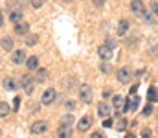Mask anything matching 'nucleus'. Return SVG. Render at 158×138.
Returning <instances> with one entry per match:
<instances>
[{
  "label": "nucleus",
  "mask_w": 158,
  "mask_h": 138,
  "mask_svg": "<svg viewBox=\"0 0 158 138\" xmlns=\"http://www.w3.org/2000/svg\"><path fill=\"white\" fill-rule=\"evenodd\" d=\"M140 105V96L138 94H129V98H125V105H123V112H132L136 111Z\"/></svg>",
  "instance_id": "nucleus-1"
},
{
  "label": "nucleus",
  "mask_w": 158,
  "mask_h": 138,
  "mask_svg": "<svg viewBox=\"0 0 158 138\" xmlns=\"http://www.w3.org/2000/svg\"><path fill=\"white\" fill-rule=\"evenodd\" d=\"M20 87L24 89V92L30 96V94H33V89H35V77L31 76V74H24L22 77H20Z\"/></svg>",
  "instance_id": "nucleus-2"
},
{
  "label": "nucleus",
  "mask_w": 158,
  "mask_h": 138,
  "mask_svg": "<svg viewBox=\"0 0 158 138\" xmlns=\"http://www.w3.org/2000/svg\"><path fill=\"white\" fill-rule=\"evenodd\" d=\"M77 92H79V99L83 103H90L92 101V87L90 85H81L77 89Z\"/></svg>",
  "instance_id": "nucleus-3"
},
{
  "label": "nucleus",
  "mask_w": 158,
  "mask_h": 138,
  "mask_svg": "<svg viewBox=\"0 0 158 138\" xmlns=\"http://www.w3.org/2000/svg\"><path fill=\"white\" fill-rule=\"evenodd\" d=\"M123 105H125V98L123 96H114L112 98V112L116 116H121L123 114Z\"/></svg>",
  "instance_id": "nucleus-4"
},
{
  "label": "nucleus",
  "mask_w": 158,
  "mask_h": 138,
  "mask_svg": "<svg viewBox=\"0 0 158 138\" xmlns=\"http://www.w3.org/2000/svg\"><path fill=\"white\" fill-rule=\"evenodd\" d=\"M55 98H57L55 89H46V90L42 92V96H40V103L42 105H52L55 101Z\"/></svg>",
  "instance_id": "nucleus-5"
},
{
  "label": "nucleus",
  "mask_w": 158,
  "mask_h": 138,
  "mask_svg": "<svg viewBox=\"0 0 158 138\" xmlns=\"http://www.w3.org/2000/svg\"><path fill=\"white\" fill-rule=\"evenodd\" d=\"M116 77H118L119 83H123V85H127L131 79H132V74H131V68H127V66H123V68H119L118 74H116Z\"/></svg>",
  "instance_id": "nucleus-6"
},
{
  "label": "nucleus",
  "mask_w": 158,
  "mask_h": 138,
  "mask_svg": "<svg viewBox=\"0 0 158 138\" xmlns=\"http://www.w3.org/2000/svg\"><path fill=\"white\" fill-rule=\"evenodd\" d=\"M48 122H44V120H39V122H35L33 125H31V133L33 135H44L46 131H48Z\"/></svg>",
  "instance_id": "nucleus-7"
},
{
  "label": "nucleus",
  "mask_w": 158,
  "mask_h": 138,
  "mask_svg": "<svg viewBox=\"0 0 158 138\" xmlns=\"http://www.w3.org/2000/svg\"><path fill=\"white\" fill-rule=\"evenodd\" d=\"M98 114H99L101 118H110V114H112V107H110L109 103L101 101V103H98Z\"/></svg>",
  "instance_id": "nucleus-8"
},
{
  "label": "nucleus",
  "mask_w": 158,
  "mask_h": 138,
  "mask_svg": "<svg viewBox=\"0 0 158 138\" xmlns=\"http://www.w3.org/2000/svg\"><path fill=\"white\" fill-rule=\"evenodd\" d=\"M90 127H92V118H90V116H83V118H79V122H77L79 133H85V131H88Z\"/></svg>",
  "instance_id": "nucleus-9"
},
{
  "label": "nucleus",
  "mask_w": 158,
  "mask_h": 138,
  "mask_svg": "<svg viewBox=\"0 0 158 138\" xmlns=\"http://www.w3.org/2000/svg\"><path fill=\"white\" fill-rule=\"evenodd\" d=\"M26 52L24 50H15L13 52V55H11V61H13V65H22V63H26Z\"/></svg>",
  "instance_id": "nucleus-10"
},
{
  "label": "nucleus",
  "mask_w": 158,
  "mask_h": 138,
  "mask_svg": "<svg viewBox=\"0 0 158 138\" xmlns=\"http://www.w3.org/2000/svg\"><path fill=\"white\" fill-rule=\"evenodd\" d=\"M131 11H132L134 15H143V13H145L143 2H142V0H131Z\"/></svg>",
  "instance_id": "nucleus-11"
},
{
  "label": "nucleus",
  "mask_w": 158,
  "mask_h": 138,
  "mask_svg": "<svg viewBox=\"0 0 158 138\" xmlns=\"http://www.w3.org/2000/svg\"><path fill=\"white\" fill-rule=\"evenodd\" d=\"M15 33H17V35H28V33H30V24L24 22V20L17 22V24H15Z\"/></svg>",
  "instance_id": "nucleus-12"
},
{
  "label": "nucleus",
  "mask_w": 158,
  "mask_h": 138,
  "mask_svg": "<svg viewBox=\"0 0 158 138\" xmlns=\"http://www.w3.org/2000/svg\"><path fill=\"white\" fill-rule=\"evenodd\" d=\"M98 55H99L103 61H109V59L112 57V50H110L107 44H101L99 48H98Z\"/></svg>",
  "instance_id": "nucleus-13"
},
{
  "label": "nucleus",
  "mask_w": 158,
  "mask_h": 138,
  "mask_svg": "<svg viewBox=\"0 0 158 138\" xmlns=\"http://www.w3.org/2000/svg\"><path fill=\"white\" fill-rule=\"evenodd\" d=\"M2 87H4L6 90H17V89H19V83H17L13 77H6V79L2 81Z\"/></svg>",
  "instance_id": "nucleus-14"
},
{
  "label": "nucleus",
  "mask_w": 158,
  "mask_h": 138,
  "mask_svg": "<svg viewBox=\"0 0 158 138\" xmlns=\"http://www.w3.org/2000/svg\"><path fill=\"white\" fill-rule=\"evenodd\" d=\"M57 136L59 138H70L72 136V127H70V125H59Z\"/></svg>",
  "instance_id": "nucleus-15"
},
{
  "label": "nucleus",
  "mask_w": 158,
  "mask_h": 138,
  "mask_svg": "<svg viewBox=\"0 0 158 138\" xmlns=\"http://www.w3.org/2000/svg\"><path fill=\"white\" fill-rule=\"evenodd\" d=\"M26 66H28V70H37L39 68V57L37 55H31V57H28L26 59Z\"/></svg>",
  "instance_id": "nucleus-16"
},
{
  "label": "nucleus",
  "mask_w": 158,
  "mask_h": 138,
  "mask_svg": "<svg viewBox=\"0 0 158 138\" xmlns=\"http://www.w3.org/2000/svg\"><path fill=\"white\" fill-rule=\"evenodd\" d=\"M33 77H35V81H37V83H42V81H46V79H48V70H46V68H37Z\"/></svg>",
  "instance_id": "nucleus-17"
},
{
  "label": "nucleus",
  "mask_w": 158,
  "mask_h": 138,
  "mask_svg": "<svg viewBox=\"0 0 158 138\" xmlns=\"http://www.w3.org/2000/svg\"><path fill=\"white\" fill-rule=\"evenodd\" d=\"M13 39L11 37H2L0 39V46H2V50H6V52H11L13 50Z\"/></svg>",
  "instance_id": "nucleus-18"
},
{
  "label": "nucleus",
  "mask_w": 158,
  "mask_h": 138,
  "mask_svg": "<svg viewBox=\"0 0 158 138\" xmlns=\"http://www.w3.org/2000/svg\"><path fill=\"white\" fill-rule=\"evenodd\" d=\"M9 20H11L13 24L20 22V20H22V11H19V9H11V11H9Z\"/></svg>",
  "instance_id": "nucleus-19"
},
{
  "label": "nucleus",
  "mask_w": 158,
  "mask_h": 138,
  "mask_svg": "<svg viewBox=\"0 0 158 138\" xmlns=\"http://www.w3.org/2000/svg\"><path fill=\"white\" fill-rule=\"evenodd\" d=\"M9 112H11L9 105H7L6 101H0V118H7V116H9Z\"/></svg>",
  "instance_id": "nucleus-20"
},
{
  "label": "nucleus",
  "mask_w": 158,
  "mask_h": 138,
  "mask_svg": "<svg viewBox=\"0 0 158 138\" xmlns=\"http://www.w3.org/2000/svg\"><path fill=\"white\" fill-rule=\"evenodd\" d=\"M129 31V22L127 20H119L118 22V35H127Z\"/></svg>",
  "instance_id": "nucleus-21"
},
{
  "label": "nucleus",
  "mask_w": 158,
  "mask_h": 138,
  "mask_svg": "<svg viewBox=\"0 0 158 138\" xmlns=\"http://www.w3.org/2000/svg\"><path fill=\"white\" fill-rule=\"evenodd\" d=\"M37 43H39V35H35V33L26 35V46H35Z\"/></svg>",
  "instance_id": "nucleus-22"
},
{
  "label": "nucleus",
  "mask_w": 158,
  "mask_h": 138,
  "mask_svg": "<svg viewBox=\"0 0 158 138\" xmlns=\"http://www.w3.org/2000/svg\"><path fill=\"white\" fill-rule=\"evenodd\" d=\"M99 68H101V72H103V74H112V72H114V66H112L110 63H107V61H105V63H101V66H99Z\"/></svg>",
  "instance_id": "nucleus-23"
},
{
  "label": "nucleus",
  "mask_w": 158,
  "mask_h": 138,
  "mask_svg": "<svg viewBox=\"0 0 158 138\" xmlns=\"http://www.w3.org/2000/svg\"><path fill=\"white\" fill-rule=\"evenodd\" d=\"M147 98H149V101H151V103H155V101L158 99V92H156L155 87H151V89L147 90Z\"/></svg>",
  "instance_id": "nucleus-24"
},
{
  "label": "nucleus",
  "mask_w": 158,
  "mask_h": 138,
  "mask_svg": "<svg viewBox=\"0 0 158 138\" xmlns=\"http://www.w3.org/2000/svg\"><path fill=\"white\" fill-rule=\"evenodd\" d=\"M72 123H74V116L72 114H64L61 118V125H72Z\"/></svg>",
  "instance_id": "nucleus-25"
},
{
  "label": "nucleus",
  "mask_w": 158,
  "mask_h": 138,
  "mask_svg": "<svg viewBox=\"0 0 158 138\" xmlns=\"http://www.w3.org/2000/svg\"><path fill=\"white\" fill-rule=\"evenodd\" d=\"M24 6H26V2H24V0H13V9L22 11V9H24Z\"/></svg>",
  "instance_id": "nucleus-26"
},
{
  "label": "nucleus",
  "mask_w": 158,
  "mask_h": 138,
  "mask_svg": "<svg viewBox=\"0 0 158 138\" xmlns=\"http://www.w3.org/2000/svg\"><path fill=\"white\" fill-rule=\"evenodd\" d=\"M44 2H46V0H30V6H31L33 9H39V7L44 6Z\"/></svg>",
  "instance_id": "nucleus-27"
},
{
  "label": "nucleus",
  "mask_w": 158,
  "mask_h": 138,
  "mask_svg": "<svg viewBox=\"0 0 158 138\" xmlns=\"http://www.w3.org/2000/svg\"><path fill=\"white\" fill-rule=\"evenodd\" d=\"M105 44L109 46V48H110V50H114V48H116V39H114V37H107V39H105Z\"/></svg>",
  "instance_id": "nucleus-28"
},
{
  "label": "nucleus",
  "mask_w": 158,
  "mask_h": 138,
  "mask_svg": "<svg viewBox=\"0 0 158 138\" xmlns=\"http://www.w3.org/2000/svg\"><path fill=\"white\" fill-rule=\"evenodd\" d=\"M19 107H20V98L17 96V98L13 99V111H19Z\"/></svg>",
  "instance_id": "nucleus-29"
},
{
  "label": "nucleus",
  "mask_w": 158,
  "mask_h": 138,
  "mask_svg": "<svg viewBox=\"0 0 158 138\" xmlns=\"http://www.w3.org/2000/svg\"><path fill=\"white\" fill-rule=\"evenodd\" d=\"M151 11H153L155 15H158V0H155V2H151Z\"/></svg>",
  "instance_id": "nucleus-30"
},
{
  "label": "nucleus",
  "mask_w": 158,
  "mask_h": 138,
  "mask_svg": "<svg viewBox=\"0 0 158 138\" xmlns=\"http://www.w3.org/2000/svg\"><path fill=\"white\" fill-rule=\"evenodd\" d=\"M151 112H153V103H149V105H147V107L143 109V114H145V116H149Z\"/></svg>",
  "instance_id": "nucleus-31"
},
{
  "label": "nucleus",
  "mask_w": 158,
  "mask_h": 138,
  "mask_svg": "<svg viewBox=\"0 0 158 138\" xmlns=\"http://www.w3.org/2000/svg\"><path fill=\"white\" fill-rule=\"evenodd\" d=\"M125 125H127V120H125V118H121V122L118 123V131H123V129H125Z\"/></svg>",
  "instance_id": "nucleus-32"
},
{
  "label": "nucleus",
  "mask_w": 158,
  "mask_h": 138,
  "mask_svg": "<svg viewBox=\"0 0 158 138\" xmlns=\"http://www.w3.org/2000/svg\"><path fill=\"white\" fill-rule=\"evenodd\" d=\"M92 4H94L96 7H103V6H105V0H92Z\"/></svg>",
  "instance_id": "nucleus-33"
},
{
  "label": "nucleus",
  "mask_w": 158,
  "mask_h": 138,
  "mask_svg": "<svg viewBox=\"0 0 158 138\" xmlns=\"http://www.w3.org/2000/svg\"><path fill=\"white\" fill-rule=\"evenodd\" d=\"M103 98H105V99H107V98H112V90H110V89H105V90H103Z\"/></svg>",
  "instance_id": "nucleus-34"
},
{
  "label": "nucleus",
  "mask_w": 158,
  "mask_h": 138,
  "mask_svg": "<svg viewBox=\"0 0 158 138\" xmlns=\"http://www.w3.org/2000/svg\"><path fill=\"white\" fill-rule=\"evenodd\" d=\"M142 138H151V129H143L142 131Z\"/></svg>",
  "instance_id": "nucleus-35"
},
{
  "label": "nucleus",
  "mask_w": 158,
  "mask_h": 138,
  "mask_svg": "<svg viewBox=\"0 0 158 138\" xmlns=\"http://www.w3.org/2000/svg\"><path fill=\"white\" fill-rule=\"evenodd\" d=\"M103 127H112V120H103Z\"/></svg>",
  "instance_id": "nucleus-36"
},
{
  "label": "nucleus",
  "mask_w": 158,
  "mask_h": 138,
  "mask_svg": "<svg viewBox=\"0 0 158 138\" xmlns=\"http://www.w3.org/2000/svg\"><path fill=\"white\" fill-rule=\"evenodd\" d=\"M66 107H68V109H70V111H72V109H74V107H76V103H74V101H66Z\"/></svg>",
  "instance_id": "nucleus-37"
},
{
  "label": "nucleus",
  "mask_w": 158,
  "mask_h": 138,
  "mask_svg": "<svg viewBox=\"0 0 158 138\" xmlns=\"http://www.w3.org/2000/svg\"><path fill=\"white\" fill-rule=\"evenodd\" d=\"M92 138H105L101 133H92Z\"/></svg>",
  "instance_id": "nucleus-38"
},
{
  "label": "nucleus",
  "mask_w": 158,
  "mask_h": 138,
  "mask_svg": "<svg viewBox=\"0 0 158 138\" xmlns=\"http://www.w3.org/2000/svg\"><path fill=\"white\" fill-rule=\"evenodd\" d=\"M0 26H4V13L0 11Z\"/></svg>",
  "instance_id": "nucleus-39"
},
{
  "label": "nucleus",
  "mask_w": 158,
  "mask_h": 138,
  "mask_svg": "<svg viewBox=\"0 0 158 138\" xmlns=\"http://www.w3.org/2000/svg\"><path fill=\"white\" fill-rule=\"evenodd\" d=\"M125 138H136V136H134L132 133H127V135H125Z\"/></svg>",
  "instance_id": "nucleus-40"
},
{
  "label": "nucleus",
  "mask_w": 158,
  "mask_h": 138,
  "mask_svg": "<svg viewBox=\"0 0 158 138\" xmlns=\"http://www.w3.org/2000/svg\"><path fill=\"white\" fill-rule=\"evenodd\" d=\"M63 2H66V4H70V2H72V0H63Z\"/></svg>",
  "instance_id": "nucleus-41"
}]
</instances>
